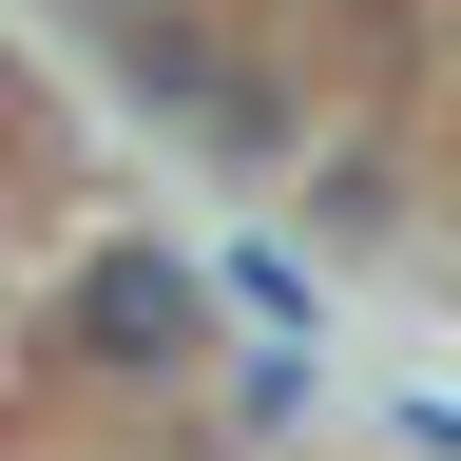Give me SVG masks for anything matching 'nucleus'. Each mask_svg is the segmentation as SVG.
Returning <instances> with one entry per match:
<instances>
[{
    "mask_svg": "<svg viewBox=\"0 0 461 461\" xmlns=\"http://www.w3.org/2000/svg\"><path fill=\"white\" fill-rule=\"evenodd\" d=\"M58 366L115 384V403L193 384V366H212V269L173 250V230H96V250L58 269Z\"/></svg>",
    "mask_w": 461,
    "mask_h": 461,
    "instance_id": "nucleus-1",
    "label": "nucleus"
}]
</instances>
